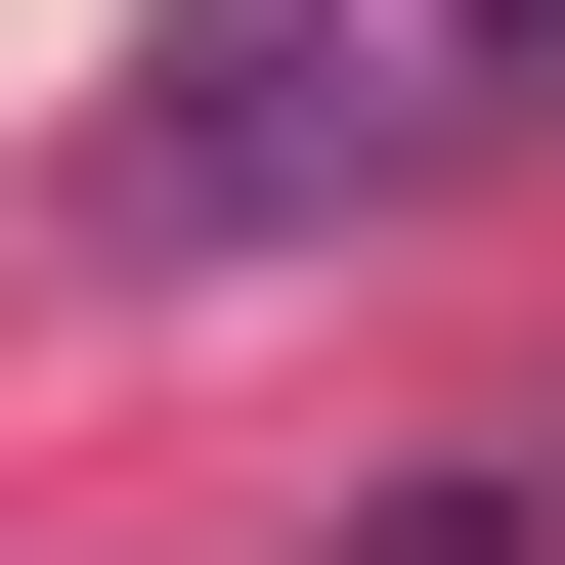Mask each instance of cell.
<instances>
[{
  "mask_svg": "<svg viewBox=\"0 0 565 565\" xmlns=\"http://www.w3.org/2000/svg\"><path fill=\"white\" fill-rule=\"evenodd\" d=\"M392 131H435V87L349 44V0H217V44H174V131L87 174V217H131V262H262V217H305V174H392Z\"/></svg>",
  "mask_w": 565,
  "mask_h": 565,
  "instance_id": "6da1fadb",
  "label": "cell"
},
{
  "mask_svg": "<svg viewBox=\"0 0 565 565\" xmlns=\"http://www.w3.org/2000/svg\"><path fill=\"white\" fill-rule=\"evenodd\" d=\"M349 565H565V522H522V479H435V522H349Z\"/></svg>",
  "mask_w": 565,
  "mask_h": 565,
  "instance_id": "7a4b0ae2",
  "label": "cell"
},
{
  "mask_svg": "<svg viewBox=\"0 0 565 565\" xmlns=\"http://www.w3.org/2000/svg\"><path fill=\"white\" fill-rule=\"evenodd\" d=\"M479 87H565V0H479Z\"/></svg>",
  "mask_w": 565,
  "mask_h": 565,
  "instance_id": "3957f363",
  "label": "cell"
}]
</instances>
